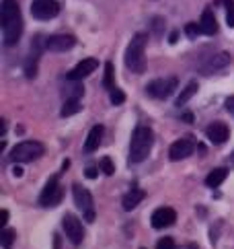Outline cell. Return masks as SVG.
I'll return each instance as SVG.
<instances>
[{"instance_id": "1", "label": "cell", "mask_w": 234, "mask_h": 249, "mask_svg": "<svg viewBox=\"0 0 234 249\" xmlns=\"http://www.w3.org/2000/svg\"><path fill=\"white\" fill-rule=\"evenodd\" d=\"M0 23H2L4 46H15L23 35V17L17 0H2V4H0Z\"/></svg>"}, {"instance_id": "2", "label": "cell", "mask_w": 234, "mask_h": 249, "mask_svg": "<svg viewBox=\"0 0 234 249\" xmlns=\"http://www.w3.org/2000/svg\"><path fill=\"white\" fill-rule=\"evenodd\" d=\"M152 146H154V132L148 126H136L130 142V165L146 161Z\"/></svg>"}, {"instance_id": "3", "label": "cell", "mask_w": 234, "mask_h": 249, "mask_svg": "<svg viewBox=\"0 0 234 249\" xmlns=\"http://www.w3.org/2000/svg\"><path fill=\"white\" fill-rule=\"evenodd\" d=\"M146 43H148V35L136 33L132 37L128 50H125V66L136 74H142L146 70Z\"/></svg>"}, {"instance_id": "4", "label": "cell", "mask_w": 234, "mask_h": 249, "mask_svg": "<svg viewBox=\"0 0 234 249\" xmlns=\"http://www.w3.org/2000/svg\"><path fill=\"white\" fill-rule=\"evenodd\" d=\"M43 153H46V148H43L41 142L23 140L11 150V161L13 163H31V161H35V159H39Z\"/></svg>"}, {"instance_id": "5", "label": "cell", "mask_w": 234, "mask_h": 249, "mask_svg": "<svg viewBox=\"0 0 234 249\" xmlns=\"http://www.w3.org/2000/svg\"><path fill=\"white\" fill-rule=\"evenodd\" d=\"M177 87H179L177 76L156 78V81H152V83L146 85V93L150 97H154V99H168V97L177 91Z\"/></svg>"}, {"instance_id": "6", "label": "cell", "mask_w": 234, "mask_h": 249, "mask_svg": "<svg viewBox=\"0 0 234 249\" xmlns=\"http://www.w3.org/2000/svg\"><path fill=\"white\" fill-rule=\"evenodd\" d=\"M72 196H74V204L83 210L84 214V220L86 222H93L95 220V204H93V196L86 188H83L80 183H74L72 185Z\"/></svg>"}, {"instance_id": "7", "label": "cell", "mask_w": 234, "mask_h": 249, "mask_svg": "<svg viewBox=\"0 0 234 249\" xmlns=\"http://www.w3.org/2000/svg\"><path fill=\"white\" fill-rule=\"evenodd\" d=\"M62 198H64V190H62V185L58 181V175H53L46 183V188H43V192L39 196V204L46 208H53L62 202Z\"/></svg>"}, {"instance_id": "8", "label": "cell", "mask_w": 234, "mask_h": 249, "mask_svg": "<svg viewBox=\"0 0 234 249\" xmlns=\"http://www.w3.org/2000/svg\"><path fill=\"white\" fill-rule=\"evenodd\" d=\"M60 13L58 0H33L31 2V15L37 21H50Z\"/></svg>"}, {"instance_id": "9", "label": "cell", "mask_w": 234, "mask_h": 249, "mask_svg": "<svg viewBox=\"0 0 234 249\" xmlns=\"http://www.w3.org/2000/svg\"><path fill=\"white\" fill-rule=\"evenodd\" d=\"M62 229H64L66 237L70 239L72 245H80L84 239V229H83V222H80L78 216L74 214H64L62 218Z\"/></svg>"}, {"instance_id": "10", "label": "cell", "mask_w": 234, "mask_h": 249, "mask_svg": "<svg viewBox=\"0 0 234 249\" xmlns=\"http://www.w3.org/2000/svg\"><path fill=\"white\" fill-rule=\"evenodd\" d=\"M193 150H195V142L191 138H179L170 144L168 157H170V161H183V159L193 155Z\"/></svg>"}, {"instance_id": "11", "label": "cell", "mask_w": 234, "mask_h": 249, "mask_svg": "<svg viewBox=\"0 0 234 249\" xmlns=\"http://www.w3.org/2000/svg\"><path fill=\"white\" fill-rule=\"evenodd\" d=\"M150 222H152V227L158 229V231L160 229H167V227H173L175 222H177V212L173 208H168V206L156 208L154 212H152Z\"/></svg>"}, {"instance_id": "12", "label": "cell", "mask_w": 234, "mask_h": 249, "mask_svg": "<svg viewBox=\"0 0 234 249\" xmlns=\"http://www.w3.org/2000/svg\"><path fill=\"white\" fill-rule=\"evenodd\" d=\"M97 66H99V62L95 58H84L83 62H78V64L70 70V72L66 74V78L68 81L78 83V81H83V78H86L88 74H93L97 70Z\"/></svg>"}, {"instance_id": "13", "label": "cell", "mask_w": 234, "mask_h": 249, "mask_svg": "<svg viewBox=\"0 0 234 249\" xmlns=\"http://www.w3.org/2000/svg\"><path fill=\"white\" fill-rule=\"evenodd\" d=\"M43 46L50 52H68L76 46V37L74 35H50Z\"/></svg>"}, {"instance_id": "14", "label": "cell", "mask_w": 234, "mask_h": 249, "mask_svg": "<svg viewBox=\"0 0 234 249\" xmlns=\"http://www.w3.org/2000/svg\"><path fill=\"white\" fill-rule=\"evenodd\" d=\"M228 64H230V54H226V52H220V54H216V56L205 58V62L200 66V70L203 74H214V72H218V70L226 68Z\"/></svg>"}, {"instance_id": "15", "label": "cell", "mask_w": 234, "mask_h": 249, "mask_svg": "<svg viewBox=\"0 0 234 249\" xmlns=\"http://www.w3.org/2000/svg\"><path fill=\"white\" fill-rule=\"evenodd\" d=\"M205 136H208V140L214 142V144H224L230 136V130L224 122H214L208 126V130H205Z\"/></svg>"}, {"instance_id": "16", "label": "cell", "mask_w": 234, "mask_h": 249, "mask_svg": "<svg viewBox=\"0 0 234 249\" xmlns=\"http://www.w3.org/2000/svg\"><path fill=\"white\" fill-rule=\"evenodd\" d=\"M103 132H105V128L101 124H97V126L91 128V132H88V136H86V142H84L86 153H93V150L99 148V144H101V140H103Z\"/></svg>"}, {"instance_id": "17", "label": "cell", "mask_w": 234, "mask_h": 249, "mask_svg": "<svg viewBox=\"0 0 234 249\" xmlns=\"http://www.w3.org/2000/svg\"><path fill=\"white\" fill-rule=\"evenodd\" d=\"M200 25H201L203 35H216L218 33V21H216V17H214V13L210 11V8H205V11L201 13Z\"/></svg>"}, {"instance_id": "18", "label": "cell", "mask_w": 234, "mask_h": 249, "mask_svg": "<svg viewBox=\"0 0 234 249\" xmlns=\"http://www.w3.org/2000/svg\"><path fill=\"white\" fill-rule=\"evenodd\" d=\"M144 196H146V194H144V190H140V188L130 190L128 194L123 196V210H128V212L134 210V208H136L138 204L144 200Z\"/></svg>"}, {"instance_id": "19", "label": "cell", "mask_w": 234, "mask_h": 249, "mask_svg": "<svg viewBox=\"0 0 234 249\" xmlns=\"http://www.w3.org/2000/svg\"><path fill=\"white\" fill-rule=\"evenodd\" d=\"M226 177H228V169H224V167L212 169V171L208 173V177H205V185H208V188H218V185L224 183Z\"/></svg>"}, {"instance_id": "20", "label": "cell", "mask_w": 234, "mask_h": 249, "mask_svg": "<svg viewBox=\"0 0 234 249\" xmlns=\"http://www.w3.org/2000/svg\"><path fill=\"white\" fill-rule=\"evenodd\" d=\"M197 91H200V85H197L195 81H191V83H189V85L183 89V91H181V95L177 97V101H175V103H177V107H181V105H185V103H187L189 99H191V97H193Z\"/></svg>"}, {"instance_id": "21", "label": "cell", "mask_w": 234, "mask_h": 249, "mask_svg": "<svg viewBox=\"0 0 234 249\" xmlns=\"http://www.w3.org/2000/svg\"><path fill=\"white\" fill-rule=\"evenodd\" d=\"M37 58H39V50L35 52L33 56L27 58V62H25V76L27 78H35V74H37Z\"/></svg>"}, {"instance_id": "22", "label": "cell", "mask_w": 234, "mask_h": 249, "mask_svg": "<svg viewBox=\"0 0 234 249\" xmlns=\"http://www.w3.org/2000/svg\"><path fill=\"white\" fill-rule=\"evenodd\" d=\"M80 109V101L78 99H66V103H64V107H62V111H60V115L62 118H70V115H74V113H78Z\"/></svg>"}, {"instance_id": "23", "label": "cell", "mask_w": 234, "mask_h": 249, "mask_svg": "<svg viewBox=\"0 0 234 249\" xmlns=\"http://www.w3.org/2000/svg\"><path fill=\"white\" fill-rule=\"evenodd\" d=\"M15 239H17V231L4 227L2 233H0V243H2V249H11L13 243H15Z\"/></svg>"}, {"instance_id": "24", "label": "cell", "mask_w": 234, "mask_h": 249, "mask_svg": "<svg viewBox=\"0 0 234 249\" xmlns=\"http://www.w3.org/2000/svg\"><path fill=\"white\" fill-rule=\"evenodd\" d=\"M113 76H115L113 64H111V62H107V64H105V78H103V85H105V89H109V91L115 87V85H113Z\"/></svg>"}, {"instance_id": "25", "label": "cell", "mask_w": 234, "mask_h": 249, "mask_svg": "<svg viewBox=\"0 0 234 249\" xmlns=\"http://www.w3.org/2000/svg\"><path fill=\"white\" fill-rule=\"evenodd\" d=\"M203 31H201V25H197V23H187L185 25V35L189 39H195L197 35H201Z\"/></svg>"}, {"instance_id": "26", "label": "cell", "mask_w": 234, "mask_h": 249, "mask_svg": "<svg viewBox=\"0 0 234 249\" xmlns=\"http://www.w3.org/2000/svg\"><path fill=\"white\" fill-rule=\"evenodd\" d=\"M109 99H111V103H113V105H121V103L125 101V95H123L121 89L113 87L111 91H109Z\"/></svg>"}, {"instance_id": "27", "label": "cell", "mask_w": 234, "mask_h": 249, "mask_svg": "<svg viewBox=\"0 0 234 249\" xmlns=\"http://www.w3.org/2000/svg\"><path fill=\"white\" fill-rule=\"evenodd\" d=\"M101 171H103L105 175H113V173H115V165H113V161H111V157H103V159H101Z\"/></svg>"}, {"instance_id": "28", "label": "cell", "mask_w": 234, "mask_h": 249, "mask_svg": "<svg viewBox=\"0 0 234 249\" xmlns=\"http://www.w3.org/2000/svg\"><path fill=\"white\" fill-rule=\"evenodd\" d=\"M226 2V23L234 29V0H224Z\"/></svg>"}, {"instance_id": "29", "label": "cell", "mask_w": 234, "mask_h": 249, "mask_svg": "<svg viewBox=\"0 0 234 249\" xmlns=\"http://www.w3.org/2000/svg\"><path fill=\"white\" fill-rule=\"evenodd\" d=\"M156 249H177L175 247V241L170 237H165V239H160V241L156 243Z\"/></svg>"}, {"instance_id": "30", "label": "cell", "mask_w": 234, "mask_h": 249, "mask_svg": "<svg viewBox=\"0 0 234 249\" xmlns=\"http://www.w3.org/2000/svg\"><path fill=\"white\" fill-rule=\"evenodd\" d=\"M6 222H8V210H2L0 212V227H6Z\"/></svg>"}, {"instance_id": "31", "label": "cell", "mask_w": 234, "mask_h": 249, "mask_svg": "<svg viewBox=\"0 0 234 249\" xmlns=\"http://www.w3.org/2000/svg\"><path fill=\"white\" fill-rule=\"evenodd\" d=\"M226 109H228L230 113H234V95L226 99Z\"/></svg>"}, {"instance_id": "32", "label": "cell", "mask_w": 234, "mask_h": 249, "mask_svg": "<svg viewBox=\"0 0 234 249\" xmlns=\"http://www.w3.org/2000/svg\"><path fill=\"white\" fill-rule=\"evenodd\" d=\"M86 177H88V179H95V177H97V169L95 167H88L86 169Z\"/></svg>"}, {"instance_id": "33", "label": "cell", "mask_w": 234, "mask_h": 249, "mask_svg": "<svg viewBox=\"0 0 234 249\" xmlns=\"http://www.w3.org/2000/svg\"><path fill=\"white\" fill-rule=\"evenodd\" d=\"M13 175H15V177H23V167L17 165V167L13 169Z\"/></svg>"}, {"instance_id": "34", "label": "cell", "mask_w": 234, "mask_h": 249, "mask_svg": "<svg viewBox=\"0 0 234 249\" xmlns=\"http://www.w3.org/2000/svg\"><path fill=\"white\" fill-rule=\"evenodd\" d=\"M160 25H163V19H154V31H156V35H160Z\"/></svg>"}, {"instance_id": "35", "label": "cell", "mask_w": 234, "mask_h": 249, "mask_svg": "<svg viewBox=\"0 0 234 249\" xmlns=\"http://www.w3.org/2000/svg\"><path fill=\"white\" fill-rule=\"evenodd\" d=\"M170 43H177V31H173V33H170Z\"/></svg>"}, {"instance_id": "36", "label": "cell", "mask_w": 234, "mask_h": 249, "mask_svg": "<svg viewBox=\"0 0 234 249\" xmlns=\"http://www.w3.org/2000/svg\"><path fill=\"white\" fill-rule=\"evenodd\" d=\"M53 239H56V241H53V245H56V249H60V237L56 235V237H53Z\"/></svg>"}, {"instance_id": "37", "label": "cell", "mask_w": 234, "mask_h": 249, "mask_svg": "<svg viewBox=\"0 0 234 249\" xmlns=\"http://www.w3.org/2000/svg\"><path fill=\"white\" fill-rule=\"evenodd\" d=\"M187 249H200V247H197L195 243H189V245H187Z\"/></svg>"}, {"instance_id": "38", "label": "cell", "mask_w": 234, "mask_h": 249, "mask_svg": "<svg viewBox=\"0 0 234 249\" xmlns=\"http://www.w3.org/2000/svg\"><path fill=\"white\" fill-rule=\"evenodd\" d=\"M230 161H232V163H234V153H232V155H230Z\"/></svg>"}]
</instances>
